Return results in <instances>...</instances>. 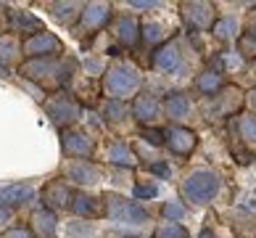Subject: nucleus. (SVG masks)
<instances>
[{"instance_id":"nucleus-1","label":"nucleus","mask_w":256,"mask_h":238,"mask_svg":"<svg viewBox=\"0 0 256 238\" xmlns=\"http://www.w3.org/2000/svg\"><path fill=\"white\" fill-rule=\"evenodd\" d=\"M72 72H74V61L66 59H26L22 64V74L30 80H37L40 85H50V88H61L72 80Z\"/></svg>"},{"instance_id":"nucleus-2","label":"nucleus","mask_w":256,"mask_h":238,"mask_svg":"<svg viewBox=\"0 0 256 238\" xmlns=\"http://www.w3.org/2000/svg\"><path fill=\"white\" fill-rule=\"evenodd\" d=\"M182 196L190 204H206L220 193V175L212 169H196L182 180Z\"/></svg>"},{"instance_id":"nucleus-3","label":"nucleus","mask_w":256,"mask_h":238,"mask_svg":"<svg viewBox=\"0 0 256 238\" xmlns=\"http://www.w3.org/2000/svg\"><path fill=\"white\" fill-rule=\"evenodd\" d=\"M140 88V74L135 66L130 64H114L111 69L106 72V77H103V90H106L114 101H122L132 95Z\"/></svg>"},{"instance_id":"nucleus-4","label":"nucleus","mask_w":256,"mask_h":238,"mask_svg":"<svg viewBox=\"0 0 256 238\" xmlns=\"http://www.w3.org/2000/svg\"><path fill=\"white\" fill-rule=\"evenodd\" d=\"M103 209H106L108 220L114 222H127V225L148 222V209H143L138 201H127L124 196H116V193L103 196Z\"/></svg>"},{"instance_id":"nucleus-5","label":"nucleus","mask_w":256,"mask_h":238,"mask_svg":"<svg viewBox=\"0 0 256 238\" xmlns=\"http://www.w3.org/2000/svg\"><path fill=\"white\" fill-rule=\"evenodd\" d=\"M58 53H64V45L48 30L22 40V56H26V59H56Z\"/></svg>"},{"instance_id":"nucleus-6","label":"nucleus","mask_w":256,"mask_h":238,"mask_svg":"<svg viewBox=\"0 0 256 238\" xmlns=\"http://www.w3.org/2000/svg\"><path fill=\"white\" fill-rule=\"evenodd\" d=\"M45 111L58 127H69L80 119V106L69 93H56L53 98H48L45 101Z\"/></svg>"},{"instance_id":"nucleus-7","label":"nucleus","mask_w":256,"mask_h":238,"mask_svg":"<svg viewBox=\"0 0 256 238\" xmlns=\"http://www.w3.org/2000/svg\"><path fill=\"white\" fill-rule=\"evenodd\" d=\"M111 19V6L108 3H88L80 14V32L96 35L98 30L108 24Z\"/></svg>"},{"instance_id":"nucleus-8","label":"nucleus","mask_w":256,"mask_h":238,"mask_svg":"<svg viewBox=\"0 0 256 238\" xmlns=\"http://www.w3.org/2000/svg\"><path fill=\"white\" fill-rule=\"evenodd\" d=\"M61 146H64V154L69 156H77V159H84L96 151V143L88 132H77V130H64L61 135Z\"/></svg>"},{"instance_id":"nucleus-9","label":"nucleus","mask_w":256,"mask_h":238,"mask_svg":"<svg viewBox=\"0 0 256 238\" xmlns=\"http://www.w3.org/2000/svg\"><path fill=\"white\" fill-rule=\"evenodd\" d=\"M182 14H185V22L190 24V30H212V22H214V6L212 3H185L182 6Z\"/></svg>"},{"instance_id":"nucleus-10","label":"nucleus","mask_w":256,"mask_h":238,"mask_svg":"<svg viewBox=\"0 0 256 238\" xmlns=\"http://www.w3.org/2000/svg\"><path fill=\"white\" fill-rule=\"evenodd\" d=\"M150 64H154V69H158V72L172 74V72H177L180 66H182V53H180V48H177L174 43L161 45L158 51L154 53V59H150Z\"/></svg>"},{"instance_id":"nucleus-11","label":"nucleus","mask_w":256,"mask_h":238,"mask_svg":"<svg viewBox=\"0 0 256 238\" xmlns=\"http://www.w3.org/2000/svg\"><path fill=\"white\" fill-rule=\"evenodd\" d=\"M196 143H198V138H196L193 130L172 127V130L166 132V146H169V151H172V154H177V156H188V154L196 148Z\"/></svg>"},{"instance_id":"nucleus-12","label":"nucleus","mask_w":256,"mask_h":238,"mask_svg":"<svg viewBox=\"0 0 256 238\" xmlns=\"http://www.w3.org/2000/svg\"><path fill=\"white\" fill-rule=\"evenodd\" d=\"M8 27H11L14 32H18V35H24V37L45 32L42 22L37 16H32L30 11H11V14H8Z\"/></svg>"},{"instance_id":"nucleus-13","label":"nucleus","mask_w":256,"mask_h":238,"mask_svg":"<svg viewBox=\"0 0 256 238\" xmlns=\"http://www.w3.org/2000/svg\"><path fill=\"white\" fill-rule=\"evenodd\" d=\"M64 175L74 180V183H82V185H92V183H98V167L96 164H90V161H84V159H77V161H69V164L64 167Z\"/></svg>"},{"instance_id":"nucleus-14","label":"nucleus","mask_w":256,"mask_h":238,"mask_svg":"<svg viewBox=\"0 0 256 238\" xmlns=\"http://www.w3.org/2000/svg\"><path fill=\"white\" fill-rule=\"evenodd\" d=\"M72 209H74V212H77L80 217H88V220L106 214V209H103V198L88 196V193H74V198H72Z\"/></svg>"},{"instance_id":"nucleus-15","label":"nucleus","mask_w":256,"mask_h":238,"mask_svg":"<svg viewBox=\"0 0 256 238\" xmlns=\"http://www.w3.org/2000/svg\"><path fill=\"white\" fill-rule=\"evenodd\" d=\"M32 196H34V190H32V185H26V183H14V185L0 188V204L3 206L26 204V201H32Z\"/></svg>"},{"instance_id":"nucleus-16","label":"nucleus","mask_w":256,"mask_h":238,"mask_svg":"<svg viewBox=\"0 0 256 238\" xmlns=\"http://www.w3.org/2000/svg\"><path fill=\"white\" fill-rule=\"evenodd\" d=\"M72 198H74V193L61 183V180H53V183H48L42 190V201H48L50 206H72Z\"/></svg>"},{"instance_id":"nucleus-17","label":"nucleus","mask_w":256,"mask_h":238,"mask_svg":"<svg viewBox=\"0 0 256 238\" xmlns=\"http://www.w3.org/2000/svg\"><path fill=\"white\" fill-rule=\"evenodd\" d=\"M158 111H161V106L154 95H138L135 103H132V117L140 122H154L158 117Z\"/></svg>"},{"instance_id":"nucleus-18","label":"nucleus","mask_w":256,"mask_h":238,"mask_svg":"<svg viewBox=\"0 0 256 238\" xmlns=\"http://www.w3.org/2000/svg\"><path fill=\"white\" fill-rule=\"evenodd\" d=\"M106 156H108L111 164H116V167H135V164H138V159H135V154H132V148L127 146V143H122V140L111 143V146L106 148Z\"/></svg>"},{"instance_id":"nucleus-19","label":"nucleus","mask_w":256,"mask_h":238,"mask_svg":"<svg viewBox=\"0 0 256 238\" xmlns=\"http://www.w3.org/2000/svg\"><path fill=\"white\" fill-rule=\"evenodd\" d=\"M116 37L124 45H135L138 43V37H140V27H138V22L132 16H122V19H116Z\"/></svg>"},{"instance_id":"nucleus-20","label":"nucleus","mask_w":256,"mask_h":238,"mask_svg":"<svg viewBox=\"0 0 256 238\" xmlns=\"http://www.w3.org/2000/svg\"><path fill=\"white\" fill-rule=\"evenodd\" d=\"M188 111H190V98L185 93H172L166 98V117L169 119H185Z\"/></svg>"},{"instance_id":"nucleus-21","label":"nucleus","mask_w":256,"mask_h":238,"mask_svg":"<svg viewBox=\"0 0 256 238\" xmlns=\"http://www.w3.org/2000/svg\"><path fill=\"white\" fill-rule=\"evenodd\" d=\"M32 227H34V230L40 233V235L53 238V233H56V214L50 212V209H40V212H34Z\"/></svg>"},{"instance_id":"nucleus-22","label":"nucleus","mask_w":256,"mask_h":238,"mask_svg":"<svg viewBox=\"0 0 256 238\" xmlns=\"http://www.w3.org/2000/svg\"><path fill=\"white\" fill-rule=\"evenodd\" d=\"M82 3H53L50 6V14L56 22H64V24H72L74 22V16H80L82 14Z\"/></svg>"},{"instance_id":"nucleus-23","label":"nucleus","mask_w":256,"mask_h":238,"mask_svg":"<svg viewBox=\"0 0 256 238\" xmlns=\"http://www.w3.org/2000/svg\"><path fill=\"white\" fill-rule=\"evenodd\" d=\"M16 56H22V45H18L14 37H0V69H8V64H11Z\"/></svg>"},{"instance_id":"nucleus-24","label":"nucleus","mask_w":256,"mask_h":238,"mask_svg":"<svg viewBox=\"0 0 256 238\" xmlns=\"http://www.w3.org/2000/svg\"><path fill=\"white\" fill-rule=\"evenodd\" d=\"M140 35H143V40H146L148 45H156V43H161V40L166 37L164 27L156 24V22H146L143 27H140Z\"/></svg>"},{"instance_id":"nucleus-25","label":"nucleus","mask_w":256,"mask_h":238,"mask_svg":"<svg viewBox=\"0 0 256 238\" xmlns=\"http://www.w3.org/2000/svg\"><path fill=\"white\" fill-rule=\"evenodd\" d=\"M240 138L248 143L251 148H256V117L254 114H246V117H240Z\"/></svg>"},{"instance_id":"nucleus-26","label":"nucleus","mask_w":256,"mask_h":238,"mask_svg":"<svg viewBox=\"0 0 256 238\" xmlns=\"http://www.w3.org/2000/svg\"><path fill=\"white\" fill-rule=\"evenodd\" d=\"M154 238H190V235H188V230L180 222H164L156 227Z\"/></svg>"},{"instance_id":"nucleus-27","label":"nucleus","mask_w":256,"mask_h":238,"mask_svg":"<svg viewBox=\"0 0 256 238\" xmlns=\"http://www.w3.org/2000/svg\"><path fill=\"white\" fill-rule=\"evenodd\" d=\"M103 114H106V119L119 122V119L127 117V103H124V101H114V98H108L106 103H103Z\"/></svg>"},{"instance_id":"nucleus-28","label":"nucleus","mask_w":256,"mask_h":238,"mask_svg":"<svg viewBox=\"0 0 256 238\" xmlns=\"http://www.w3.org/2000/svg\"><path fill=\"white\" fill-rule=\"evenodd\" d=\"M196 85H198V90H204V93H214V90L222 88V77L216 72H204L201 77L196 80Z\"/></svg>"},{"instance_id":"nucleus-29","label":"nucleus","mask_w":256,"mask_h":238,"mask_svg":"<svg viewBox=\"0 0 256 238\" xmlns=\"http://www.w3.org/2000/svg\"><path fill=\"white\" fill-rule=\"evenodd\" d=\"M214 35L220 37V40H230V37L238 35V24H235V19H220V22L214 24Z\"/></svg>"},{"instance_id":"nucleus-30","label":"nucleus","mask_w":256,"mask_h":238,"mask_svg":"<svg viewBox=\"0 0 256 238\" xmlns=\"http://www.w3.org/2000/svg\"><path fill=\"white\" fill-rule=\"evenodd\" d=\"M66 235L69 238H92L96 235V227L88 222H69L66 225Z\"/></svg>"},{"instance_id":"nucleus-31","label":"nucleus","mask_w":256,"mask_h":238,"mask_svg":"<svg viewBox=\"0 0 256 238\" xmlns=\"http://www.w3.org/2000/svg\"><path fill=\"white\" fill-rule=\"evenodd\" d=\"M161 214H164L169 222L182 220V217H185V206H182V204H177V201H169V204H164V209H161Z\"/></svg>"},{"instance_id":"nucleus-32","label":"nucleus","mask_w":256,"mask_h":238,"mask_svg":"<svg viewBox=\"0 0 256 238\" xmlns=\"http://www.w3.org/2000/svg\"><path fill=\"white\" fill-rule=\"evenodd\" d=\"M143 138L150 143V146H164V143H166V132H161V130H154V127H146L143 130Z\"/></svg>"},{"instance_id":"nucleus-33","label":"nucleus","mask_w":256,"mask_h":238,"mask_svg":"<svg viewBox=\"0 0 256 238\" xmlns=\"http://www.w3.org/2000/svg\"><path fill=\"white\" fill-rule=\"evenodd\" d=\"M156 193H158V188H156L154 183H148V185H138V188H135V196H138V198H154Z\"/></svg>"},{"instance_id":"nucleus-34","label":"nucleus","mask_w":256,"mask_h":238,"mask_svg":"<svg viewBox=\"0 0 256 238\" xmlns=\"http://www.w3.org/2000/svg\"><path fill=\"white\" fill-rule=\"evenodd\" d=\"M0 238H32V230L30 227H11V230L3 233Z\"/></svg>"},{"instance_id":"nucleus-35","label":"nucleus","mask_w":256,"mask_h":238,"mask_svg":"<svg viewBox=\"0 0 256 238\" xmlns=\"http://www.w3.org/2000/svg\"><path fill=\"white\" fill-rule=\"evenodd\" d=\"M150 172H156L161 177H172V167L164 164V161H158V164H150Z\"/></svg>"},{"instance_id":"nucleus-36","label":"nucleus","mask_w":256,"mask_h":238,"mask_svg":"<svg viewBox=\"0 0 256 238\" xmlns=\"http://www.w3.org/2000/svg\"><path fill=\"white\" fill-rule=\"evenodd\" d=\"M246 43H254L256 45V16L248 22V35H246Z\"/></svg>"},{"instance_id":"nucleus-37","label":"nucleus","mask_w":256,"mask_h":238,"mask_svg":"<svg viewBox=\"0 0 256 238\" xmlns=\"http://www.w3.org/2000/svg\"><path fill=\"white\" fill-rule=\"evenodd\" d=\"M132 6H135V8H154L156 3H154V0H132Z\"/></svg>"},{"instance_id":"nucleus-38","label":"nucleus","mask_w":256,"mask_h":238,"mask_svg":"<svg viewBox=\"0 0 256 238\" xmlns=\"http://www.w3.org/2000/svg\"><path fill=\"white\" fill-rule=\"evenodd\" d=\"M8 217H11V209H8V206H3V204H0V225H3V222L8 220Z\"/></svg>"},{"instance_id":"nucleus-39","label":"nucleus","mask_w":256,"mask_h":238,"mask_svg":"<svg viewBox=\"0 0 256 238\" xmlns=\"http://www.w3.org/2000/svg\"><path fill=\"white\" fill-rule=\"evenodd\" d=\"M0 11H3V8H0ZM8 27V16L6 14H0V37H3V30Z\"/></svg>"},{"instance_id":"nucleus-40","label":"nucleus","mask_w":256,"mask_h":238,"mask_svg":"<svg viewBox=\"0 0 256 238\" xmlns=\"http://www.w3.org/2000/svg\"><path fill=\"white\" fill-rule=\"evenodd\" d=\"M198 238H214L212 233H201V235H198Z\"/></svg>"},{"instance_id":"nucleus-41","label":"nucleus","mask_w":256,"mask_h":238,"mask_svg":"<svg viewBox=\"0 0 256 238\" xmlns=\"http://www.w3.org/2000/svg\"><path fill=\"white\" fill-rule=\"evenodd\" d=\"M127 238H140V235H127Z\"/></svg>"},{"instance_id":"nucleus-42","label":"nucleus","mask_w":256,"mask_h":238,"mask_svg":"<svg viewBox=\"0 0 256 238\" xmlns=\"http://www.w3.org/2000/svg\"><path fill=\"white\" fill-rule=\"evenodd\" d=\"M254 72H256V61H254Z\"/></svg>"}]
</instances>
